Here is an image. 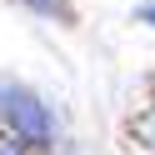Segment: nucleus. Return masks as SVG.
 Listing matches in <instances>:
<instances>
[{"mask_svg": "<svg viewBox=\"0 0 155 155\" xmlns=\"http://www.w3.org/2000/svg\"><path fill=\"white\" fill-rule=\"evenodd\" d=\"M5 95V120H10V130H20L30 145H40V140H50V115H45V105L35 100V95H25V90H0Z\"/></svg>", "mask_w": 155, "mask_h": 155, "instance_id": "f257e3e1", "label": "nucleus"}, {"mask_svg": "<svg viewBox=\"0 0 155 155\" xmlns=\"http://www.w3.org/2000/svg\"><path fill=\"white\" fill-rule=\"evenodd\" d=\"M25 5H35V10H60V15H70V10H65V0H25Z\"/></svg>", "mask_w": 155, "mask_h": 155, "instance_id": "7ed1b4c3", "label": "nucleus"}, {"mask_svg": "<svg viewBox=\"0 0 155 155\" xmlns=\"http://www.w3.org/2000/svg\"><path fill=\"white\" fill-rule=\"evenodd\" d=\"M140 20H145V25H155V5H145V10H140Z\"/></svg>", "mask_w": 155, "mask_h": 155, "instance_id": "20e7f679", "label": "nucleus"}, {"mask_svg": "<svg viewBox=\"0 0 155 155\" xmlns=\"http://www.w3.org/2000/svg\"><path fill=\"white\" fill-rule=\"evenodd\" d=\"M25 145H30V140H25L20 130H10V125H0V155H25Z\"/></svg>", "mask_w": 155, "mask_h": 155, "instance_id": "f03ea898", "label": "nucleus"}]
</instances>
